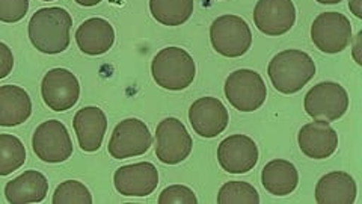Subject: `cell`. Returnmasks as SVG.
Instances as JSON below:
<instances>
[{"instance_id": "d6a6232c", "label": "cell", "mask_w": 362, "mask_h": 204, "mask_svg": "<svg viewBox=\"0 0 362 204\" xmlns=\"http://www.w3.org/2000/svg\"><path fill=\"white\" fill-rule=\"evenodd\" d=\"M317 2L322 5H337V4H341L343 0H317Z\"/></svg>"}, {"instance_id": "f546056e", "label": "cell", "mask_w": 362, "mask_h": 204, "mask_svg": "<svg viewBox=\"0 0 362 204\" xmlns=\"http://www.w3.org/2000/svg\"><path fill=\"white\" fill-rule=\"evenodd\" d=\"M361 44H362V32H359L356 35V41L354 45V58L358 65H362V58H361Z\"/></svg>"}, {"instance_id": "6da1fadb", "label": "cell", "mask_w": 362, "mask_h": 204, "mask_svg": "<svg viewBox=\"0 0 362 204\" xmlns=\"http://www.w3.org/2000/svg\"><path fill=\"white\" fill-rule=\"evenodd\" d=\"M73 18L64 8H41L29 21V40L33 47L45 55H58L70 45Z\"/></svg>"}, {"instance_id": "52a82bcc", "label": "cell", "mask_w": 362, "mask_h": 204, "mask_svg": "<svg viewBox=\"0 0 362 204\" xmlns=\"http://www.w3.org/2000/svg\"><path fill=\"white\" fill-rule=\"evenodd\" d=\"M311 40L323 53L343 52L352 44V23L344 14L335 11L322 13L311 25Z\"/></svg>"}, {"instance_id": "4316f807", "label": "cell", "mask_w": 362, "mask_h": 204, "mask_svg": "<svg viewBox=\"0 0 362 204\" xmlns=\"http://www.w3.org/2000/svg\"><path fill=\"white\" fill-rule=\"evenodd\" d=\"M158 204H197L195 192L185 185H173L162 191L158 196Z\"/></svg>"}, {"instance_id": "9c48e42d", "label": "cell", "mask_w": 362, "mask_h": 204, "mask_svg": "<svg viewBox=\"0 0 362 204\" xmlns=\"http://www.w3.org/2000/svg\"><path fill=\"white\" fill-rule=\"evenodd\" d=\"M349 109L347 91L335 82H320L305 96V110L314 120L337 121Z\"/></svg>"}, {"instance_id": "cb8c5ba5", "label": "cell", "mask_w": 362, "mask_h": 204, "mask_svg": "<svg viewBox=\"0 0 362 204\" xmlns=\"http://www.w3.org/2000/svg\"><path fill=\"white\" fill-rule=\"evenodd\" d=\"M26 162V149L14 135L0 133V176L5 177Z\"/></svg>"}, {"instance_id": "83f0119b", "label": "cell", "mask_w": 362, "mask_h": 204, "mask_svg": "<svg viewBox=\"0 0 362 204\" xmlns=\"http://www.w3.org/2000/svg\"><path fill=\"white\" fill-rule=\"evenodd\" d=\"M29 11V0H0V21L17 23L25 18Z\"/></svg>"}, {"instance_id": "1f68e13d", "label": "cell", "mask_w": 362, "mask_h": 204, "mask_svg": "<svg viewBox=\"0 0 362 204\" xmlns=\"http://www.w3.org/2000/svg\"><path fill=\"white\" fill-rule=\"evenodd\" d=\"M101 2H103V0H76V4H77V5L86 6V8H89V6H95V5L101 4Z\"/></svg>"}, {"instance_id": "5b68a950", "label": "cell", "mask_w": 362, "mask_h": 204, "mask_svg": "<svg viewBox=\"0 0 362 204\" xmlns=\"http://www.w3.org/2000/svg\"><path fill=\"white\" fill-rule=\"evenodd\" d=\"M225 97L234 109L254 112L266 101L267 88L263 77L257 72L242 68L226 77Z\"/></svg>"}, {"instance_id": "5bb4252c", "label": "cell", "mask_w": 362, "mask_h": 204, "mask_svg": "<svg viewBox=\"0 0 362 204\" xmlns=\"http://www.w3.org/2000/svg\"><path fill=\"white\" fill-rule=\"evenodd\" d=\"M190 126L201 138H216L230 123L228 109L216 97H201L189 109Z\"/></svg>"}, {"instance_id": "7c38bea8", "label": "cell", "mask_w": 362, "mask_h": 204, "mask_svg": "<svg viewBox=\"0 0 362 204\" xmlns=\"http://www.w3.org/2000/svg\"><path fill=\"white\" fill-rule=\"evenodd\" d=\"M258 147L246 135H231L218 147V161L223 171L230 174H246L258 162Z\"/></svg>"}, {"instance_id": "7a4b0ae2", "label": "cell", "mask_w": 362, "mask_h": 204, "mask_svg": "<svg viewBox=\"0 0 362 204\" xmlns=\"http://www.w3.org/2000/svg\"><path fill=\"white\" fill-rule=\"evenodd\" d=\"M267 74L282 94H296L315 76V62L302 50H284L270 61Z\"/></svg>"}, {"instance_id": "ffe728a7", "label": "cell", "mask_w": 362, "mask_h": 204, "mask_svg": "<svg viewBox=\"0 0 362 204\" xmlns=\"http://www.w3.org/2000/svg\"><path fill=\"white\" fill-rule=\"evenodd\" d=\"M32 100L28 91L17 85L0 86V126L16 128L29 120Z\"/></svg>"}, {"instance_id": "e0dca14e", "label": "cell", "mask_w": 362, "mask_h": 204, "mask_svg": "<svg viewBox=\"0 0 362 204\" xmlns=\"http://www.w3.org/2000/svg\"><path fill=\"white\" fill-rule=\"evenodd\" d=\"M73 128L81 149L86 153H94L103 144L107 130V117L100 108L86 106L77 110Z\"/></svg>"}, {"instance_id": "603a6c76", "label": "cell", "mask_w": 362, "mask_h": 204, "mask_svg": "<svg viewBox=\"0 0 362 204\" xmlns=\"http://www.w3.org/2000/svg\"><path fill=\"white\" fill-rule=\"evenodd\" d=\"M194 0H150L154 20L165 26H181L194 14Z\"/></svg>"}, {"instance_id": "8fae6325", "label": "cell", "mask_w": 362, "mask_h": 204, "mask_svg": "<svg viewBox=\"0 0 362 204\" xmlns=\"http://www.w3.org/2000/svg\"><path fill=\"white\" fill-rule=\"evenodd\" d=\"M41 96L49 109L54 112H65L78 101L81 84L66 68H53L42 79Z\"/></svg>"}, {"instance_id": "44dd1931", "label": "cell", "mask_w": 362, "mask_h": 204, "mask_svg": "<svg viewBox=\"0 0 362 204\" xmlns=\"http://www.w3.org/2000/svg\"><path fill=\"white\" fill-rule=\"evenodd\" d=\"M49 194V181L45 176L35 169L25 171L18 177L8 181L5 197L9 203L28 204L41 203Z\"/></svg>"}, {"instance_id": "277c9868", "label": "cell", "mask_w": 362, "mask_h": 204, "mask_svg": "<svg viewBox=\"0 0 362 204\" xmlns=\"http://www.w3.org/2000/svg\"><path fill=\"white\" fill-rule=\"evenodd\" d=\"M210 41L213 49L225 58H240L252 45V32L239 16H221L211 23Z\"/></svg>"}, {"instance_id": "8992f818", "label": "cell", "mask_w": 362, "mask_h": 204, "mask_svg": "<svg viewBox=\"0 0 362 204\" xmlns=\"http://www.w3.org/2000/svg\"><path fill=\"white\" fill-rule=\"evenodd\" d=\"M192 149V136L178 118L169 117L157 124L156 156L162 164L178 165L190 156Z\"/></svg>"}, {"instance_id": "836d02e7", "label": "cell", "mask_w": 362, "mask_h": 204, "mask_svg": "<svg viewBox=\"0 0 362 204\" xmlns=\"http://www.w3.org/2000/svg\"><path fill=\"white\" fill-rule=\"evenodd\" d=\"M42 2H53V0H42Z\"/></svg>"}, {"instance_id": "4fadbf2b", "label": "cell", "mask_w": 362, "mask_h": 204, "mask_svg": "<svg viewBox=\"0 0 362 204\" xmlns=\"http://www.w3.org/2000/svg\"><path fill=\"white\" fill-rule=\"evenodd\" d=\"M257 29L267 37H281L296 23L293 0H258L254 9Z\"/></svg>"}, {"instance_id": "9a60e30c", "label": "cell", "mask_w": 362, "mask_h": 204, "mask_svg": "<svg viewBox=\"0 0 362 204\" xmlns=\"http://www.w3.org/2000/svg\"><path fill=\"white\" fill-rule=\"evenodd\" d=\"M113 185L124 197H148L157 189L158 171L151 162L124 165L115 171Z\"/></svg>"}, {"instance_id": "3957f363", "label": "cell", "mask_w": 362, "mask_h": 204, "mask_svg": "<svg viewBox=\"0 0 362 204\" xmlns=\"http://www.w3.org/2000/svg\"><path fill=\"white\" fill-rule=\"evenodd\" d=\"M154 82L169 91L189 88L195 81L197 65L190 53L181 47H165L151 62Z\"/></svg>"}, {"instance_id": "d4e9b609", "label": "cell", "mask_w": 362, "mask_h": 204, "mask_svg": "<svg viewBox=\"0 0 362 204\" xmlns=\"http://www.w3.org/2000/svg\"><path fill=\"white\" fill-rule=\"evenodd\" d=\"M219 204H258L259 196L257 189L246 181H228L218 194Z\"/></svg>"}, {"instance_id": "d6986e66", "label": "cell", "mask_w": 362, "mask_h": 204, "mask_svg": "<svg viewBox=\"0 0 362 204\" xmlns=\"http://www.w3.org/2000/svg\"><path fill=\"white\" fill-rule=\"evenodd\" d=\"M356 194L355 178L344 171L327 173L315 186V201L320 204H354Z\"/></svg>"}, {"instance_id": "7402d4cb", "label": "cell", "mask_w": 362, "mask_h": 204, "mask_svg": "<svg viewBox=\"0 0 362 204\" xmlns=\"http://www.w3.org/2000/svg\"><path fill=\"white\" fill-rule=\"evenodd\" d=\"M262 183L272 196L286 197L294 192L299 185V173L296 166L284 159H275L264 165L262 171Z\"/></svg>"}, {"instance_id": "ba28073f", "label": "cell", "mask_w": 362, "mask_h": 204, "mask_svg": "<svg viewBox=\"0 0 362 204\" xmlns=\"http://www.w3.org/2000/svg\"><path fill=\"white\" fill-rule=\"evenodd\" d=\"M32 149L42 162L61 164L71 157L73 141L64 123L49 120L33 132Z\"/></svg>"}, {"instance_id": "f1b7e54d", "label": "cell", "mask_w": 362, "mask_h": 204, "mask_svg": "<svg viewBox=\"0 0 362 204\" xmlns=\"http://www.w3.org/2000/svg\"><path fill=\"white\" fill-rule=\"evenodd\" d=\"M14 68V55L9 45L0 41V79H5L11 74Z\"/></svg>"}, {"instance_id": "2e32d148", "label": "cell", "mask_w": 362, "mask_h": 204, "mask_svg": "<svg viewBox=\"0 0 362 204\" xmlns=\"http://www.w3.org/2000/svg\"><path fill=\"white\" fill-rule=\"evenodd\" d=\"M298 142L300 152L311 159H327L338 149V133L327 121L315 120L299 130Z\"/></svg>"}, {"instance_id": "30bf717a", "label": "cell", "mask_w": 362, "mask_h": 204, "mask_svg": "<svg viewBox=\"0 0 362 204\" xmlns=\"http://www.w3.org/2000/svg\"><path fill=\"white\" fill-rule=\"evenodd\" d=\"M153 145V136L146 124L138 118H127L117 124L107 145L113 159H129L142 156Z\"/></svg>"}, {"instance_id": "ac0fdd59", "label": "cell", "mask_w": 362, "mask_h": 204, "mask_svg": "<svg viewBox=\"0 0 362 204\" xmlns=\"http://www.w3.org/2000/svg\"><path fill=\"white\" fill-rule=\"evenodd\" d=\"M76 42L85 55H105L115 42V29L107 20L101 17L88 18L77 28Z\"/></svg>"}, {"instance_id": "4dcf8cb0", "label": "cell", "mask_w": 362, "mask_h": 204, "mask_svg": "<svg viewBox=\"0 0 362 204\" xmlns=\"http://www.w3.org/2000/svg\"><path fill=\"white\" fill-rule=\"evenodd\" d=\"M349 8L355 17L362 18V0H349Z\"/></svg>"}, {"instance_id": "484cf974", "label": "cell", "mask_w": 362, "mask_h": 204, "mask_svg": "<svg viewBox=\"0 0 362 204\" xmlns=\"http://www.w3.org/2000/svg\"><path fill=\"white\" fill-rule=\"evenodd\" d=\"M53 204H90L93 196L89 189L77 180H66L56 188L53 198Z\"/></svg>"}]
</instances>
